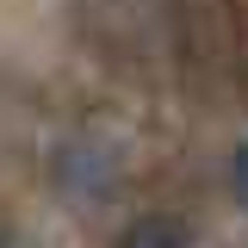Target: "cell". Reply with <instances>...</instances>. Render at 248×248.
Here are the masks:
<instances>
[{
    "instance_id": "obj_1",
    "label": "cell",
    "mask_w": 248,
    "mask_h": 248,
    "mask_svg": "<svg viewBox=\"0 0 248 248\" xmlns=\"http://www.w3.org/2000/svg\"><path fill=\"white\" fill-rule=\"evenodd\" d=\"M124 242H130V248H155V242H192V223H180V217H137V223L124 230Z\"/></svg>"
},
{
    "instance_id": "obj_2",
    "label": "cell",
    "mask_w": 248,
    "mask_h": 248,
    "mask_svg": "<svg viewBox=\"0 0 248 248\" xmlns=\"http://www.w3.org/2000/svg\"><path fill=\"white\" fill-rule=\"evenodd\" d=\"M236 199H242V205H248V143H242V149H236Z\"/></svg>"
}]
</instances>
